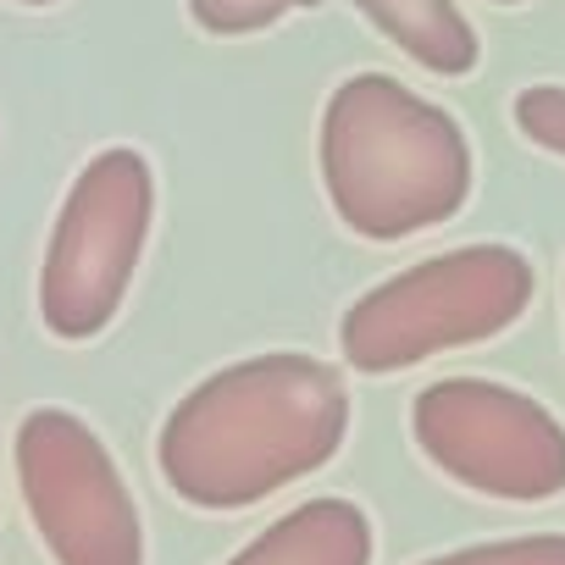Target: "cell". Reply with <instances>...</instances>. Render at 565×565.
Wrapping results in <instances>:
<instances>
[{
	"label": "cell",
	"mask_w": 565,
	"mask_h": 565,
	"mask_svg": "<svg viewBox=\"0 0 565 565\" xmlns=\"http://www.w3.org/2000/svg\"><path fill=\"white\" fill-rule=\"evenodd\" d=\"M350 433V394L328 361L277 350L194 383L161 438L167 488L194 510H249L322 471Z\"/></svg>",
	"instance_id": "1"
},
{
	"label": "cell",
	"mask_w": 565,
	"mask_h": 565,
	"mask_svg": "<svg viewBox=\"0 0 565 565\" xmlns=\"http://www.w3.org/2000/svg\"><path fill=\"white\" fill-rule=\"evenodd\" d=\"M322 189L339 222L394 244L449 222L471 194L460 122L388 73H355L322 111Z\"/></svg>",
	"instance_id": "2"
},
{
	"label": "cell",
	"mask_w": 565,
	"mask_h": 565,
	"mask_svg": "<svg viewBox=\"0 0 565 565\" xmlns=\"http://www.w3.org/2000/svg\"><path fill=\"white\" fill-rule=\"evenodd\" d=\"M532 289V260L515 244H466L366 289L339 322V350L355 372H405L444 350L499 339L521 322Z\"/></svg>",
	"instance_id": "3"
},
{
	"label": "cell",
	"mask_w": 565,
	"mask_h": 565,
	"mask_svg": "<svg viewBox=\"0 0 565 565\" xmlns=\"http://www.w3.org/2000/svg\"><path fill=\"white\" fill-rule=\"evenodd\" d=\"M156 216L150 161L128 145L100 150L67 189L40 266V317L56 339L84 344L111 328L139 271Z\"/></svg>",
	"instance_id": "4"
},
{
	"label": "cell",
	"mask_w": 565,
	"mask_h": 565,
	"mask_svg": "<svg viewBox=\"0 0 565 565\" xmlns=\"http://www.w3.org/2000/svg\"><path fill=\"white\" fill-rule=\"evenodd\" d=\"M411 433L422 455L471 493L510 504H543L565 493V427L548 405L510 383H427L411 405Z\"/></svg>",
	"instance_id": "5"
},
{
	"label": "cell",
	"mask_w": 565,
	"mask_h": 565,
	"mask_svg": "<svg viewBox=\"0 0 565 565\" xmlns=\"http://www.w3.org/2000/svg\"><path fill=\"white\" fill-rule=\"evenodd\" d=\"M18 482L56 565H145L134 493L111 449L73 411H29L18 427Z\"/></svg>",
	"instance_id": "6"
},
{
	"label": "cell",
	"mask_w": 565,
	"mask_h": 565,
	"mask_svg": "<svg viewBox=\"0 0 565 565\" xmlns=\"http://www.w3.org/2000/svg\"><path fill=\"white\" fill-rule=\"evenodd\" d=\"M227 565H372V521L350 499H311L255 532Z\"/></svg>",
	"instance_id": "7"
},
{
	"label": "cell",
	"mask_w": 565,
	"mask_h": 565,
	"mask_svg": "<svg viewBox=\"0 0 565 565\" xmlns=\"http://www.w3.org/2000/svg\"><path fill=\"white\" fill-rule=\"evenodd\" d=\"M355 7L427 73L438 78H466L482 56L477 29L455 0H355Z\"/></svg>",
	"instance_id": "8"
},
{
	"label": "cell",
	"mask_w": 565,
	"mask_h": 565,
	"mask_svg": "<svg viewBox=\"0 0 565 565\" xmlns=\"http://www.w3.org/2000/svg\"><path fill=\"white\" fill-rule=\"evenodd\" d=\"M306 7H322V0H189V18L205 34H260Z\"/></svg>",
	"instance_id": "9"
},
{
	"label": "cell",
	"mask_w": 565,
	"mask_h": 565,
	"mask_svg": "<svg viewBox=\"0 0 565 565\" xmlns=\"http://www.w3.org/2000/svg\"><path fill=\"white\" fill-rule=\"evenodd\" d=\"M422 565H565V532H532V537H499V543H471Z\"/></svg>",
	"instance_id": "10"
},
{
	"label": "cell",
	"mask_w": 565,
	"mask_h": 565,
	"mask_svg": "<svg viewBox=\"0 0 565 565\" xmlns=\"http://www.w3.org/2000/svg\"><path fill=\"white\" fill-rule=\"evenodd\" d=\"M515 128L548 150V156H565V84H532L515 95Z\"/></svg>",
	"instance_id": "11"
},
{
	"label": "cell",
	"mask_w": 565,
	"mask_h": 565,
	"mask_svg": "<svg viewBox=\"0 0 565 565\" xmlns=\"http://www.w3.org/2000/svg\"><path fill=\"white\" fill-rule=\"evenodd\" d=\"M18 7H56V0H18Z\"/></svg>",
	"instance_id": "12"
},
{
	"label": "cell",
	"mask_w": 565,
	"mask_h": 565,
	"mask_svg": "<svg viewBox=\"0 0 565 565\" xmlns=\"http://www.w3.org/2000/svg\"><path fill=\"white\" fill-rule=\"evenodd\" d=\"M493 7H521V0H493Z\"/></svg>",
	"instance_id": "13"
}]
</instances>
